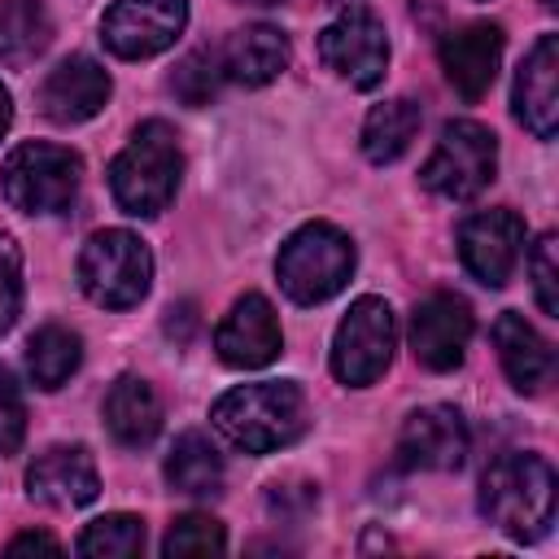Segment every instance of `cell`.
Here are the masks:
<instances>
[{
    "instance_id": "1",
    "label": "cell",
    "mask_w": 559,
    "mask_h": 559,
    "mask_svg": "<svg viewBox=\"0 0 559 559\" xmlns=\"http://www.w3.org/2000/svg\"><path fill=\"white\" fill-rule=\"evenodd\" d=\"M480 511L515 542H537L555 524V467L542 454H498L480 476Z\"/></svg>"
},
{
    "instance_id": "2",
    "label": "cell",
    "mask_w": 559,
    "mask_h": 559,
    "mask_svg": "<svg viewBox=\"0 0 559 559\" xmlns=\"http://www.w3.org/2000/svg\"><path fill=\"white\" fill-rule=\"evenodd\" d=\"M214 428L245 454H271L306 432V397L288 380H258L227 389L210 406Z\"/></svg>"
},
{
    "instance_id": "3",
    "label": "cell",
    "mask_w": 559,
    "mask_h": 559,
    "mask_svg": "<svg viewBox=\"0 0 559 559\" xmlns=\"http://www.w3.org/2000/svg\"><path fill=\"white\" fill-rule=\"evenodd\" d=\"M179 170H183V157H179V140L166 122H144L135 127L131 144L114 157L109 166V192L114 201L135 214V218H153L170 205L175 188H179Z\"/></svg>"
},
{
    "instance_id": "4",
    "label": "cell",
    "mask_w": 559,
    "mask_h": 559,
    "mask_svg": "<svg viewBox=\"0 0 559 559\" xmlns=\"http://www.w3.org/2000/svg\"><path fill=\"white\" fill-rule=\"evenodd\" d=\"M354 275V240L332 223L297 227L275 253V280L297 306L336 297Z\"/></svg>"
},
{
    "instance_id": "5",
    "label": "cell",
    "mask_w": 559,
    "mask_h": 559,
    "mask_svg": "<svg viewBox=\"0 0 559 559\" xmlns=\"http://www.w3.org/2000/svg\"><path fill=\"white\" fill-rule=\"evenodd\" d=\"M83 162L61 144H17L0 166V192L22 214H66L79 197Z\"/></svg>"
},
{
    "instance_id": "6",
    "label": "cell",
    "mask_w": 559,
    "mask_h": 559,
    "mask_svg": "<svg viewBox=\"0 0 559 559\" xmlns=\"http://www.w3.org/2000/svg\"><path fill=\"white\" fill-rule=\"evenodd\" d=\"M148 284H153V253L135 231L105 227L83 245V253H79V288L96 306L127 310L148 293Z\"/></svg>"
},
{
    "instance_id": "7",
    "label": "cell",
    "mask_w": 559,
    "mask_h": 559,
    "mask_svg": "<svg viewBox=\"0 0 559 559\" xmlns=\"http://www.w3.org/2000/svg\"><path fill=\"white\" fill-rule=\"evenodd\" d=\"M498 170V140L489 127L472 122V118H454L441 127L437 148L428 153L419 179L445 197V201H472L476 192H485V183Z\"/></svg>"
},
{
    "instance_id": "8",
    "label": "cell",
    "mask_w": 559,
    "mask_h": 559,
    "mask_svg": "<svg viewBox=\"0 0 559 559\" xmlns=\"http://www.w3.org/2000/svg\"><path fill=\"white\" fill-rule=\"evenodd\" d=\"M397 323L384 297H358L332 336V376L349 389H367L393 362Z\"/></svg>"
},
{
    "instance_id": "9",
    "label": "cell",
    "mask_w": 559,
    "mask_h": 559,
    "mask_svg": "<svg viewBox=\"0 0 559 559\" xmlns=\"http://www.w3.org/2000/svg\"><path fill=\"white\" fill-rule=\"evenodd\" d=\"M319 61L341 74L349 87H376L389 66V39L380 17L367 4H345L323 31H319Z\"/></svg>"
},
{
    "instance_id": "10",
    "label": "cell",
    "mask_w": 559,
    "mask_h": 559,
    "mask_svg": "<svg viewBox=\"0 0 559 559\" xmlns=\"http://www.w3.org/2000/svg\"><path fill=\"white\" fill-rule=\"evenodd\" d=\"M188 26V0H114L100 17V39L114 57L144 61L166 52Z\"/></svg>"
},
{
    "instance_id": "11",
    "label": "cell",
    "mask_w": 559,
    "mask_h": 559,
    "mask_svg": "<svg viewBox=\"0 0 559 559\" xmlns=\"http://www.w3.org/2000/svg\"><path fill=\"white\" fill-rule=\"evenodd\" d=\"M524 253V218L515 210H476L459 227V258L472 280L502 288Z\"/></svg>"
},
{
    "instance_id": "12",
    "label": "cell",
    "mask_w": 559,
    "mask_h": 559,
    "mask_svg": "<svg viewBox=\"0 0 559 559\" xmlns=\"http://www.w3.org/2000/svg\"><path fill=\"white\" fill-rule=\"evenodd\" d=\"M467 445H472L467 419L445 402L411 411L397 432V459L402 467H415V472H454L463 467Z\"/></svg>"
},
{
    "instance_id": "13",
    "label": "cell",
    "mask_w": 559,
    "mask_h": 559,
    "mask_svg": "<svg viewBox=\"0 0 559 559\" xmlns=\"http://www.w3.org/2000/svg\"><path fill=\"white\" fill-rule=\"evenodd\" d=\"M472 341V306L454 293H432L411 314V354L428 371H454Z\"/></svg>"
},
{
    "instance_id": "14",
    "label": "cell",
    "mask_w": 559,
    "mask_h": 559,
    "mask_svg": "<svg viewBox=\"0 0 559 559\" xmlns=\"http://www.w3.org/2000/svg\"><path fill=\"white\" fill-rule=\"evenodd\" d=\"M214 349L236 371H258V367L275 362L284 349V336H280V319H275L271 301L262 293L236 297L214 332Z\"/></svg>"
},
{
    "instance_id": "15",
    "label": "cell",
    "mask_w": 559,
    "mask_h": 559,
    "mask_svg": "<svg viewBox=\"0 0 559 559\" xmlns=\"http://www.w3.org/2000/svg\"><path fill=\"white\" fill-rule=\"evenodd\" d=\"M511 109L537 140H555L559 127V35H542L515 70Z\"/></svg>"
},
{
    "instance_id": "16",
    "label": "cell",
    "mask_w": 559,
    "mask_h": 559,
    "mask_svg": "<svg viewBox=\"0 0 559 559\" xmlns=\"http://www.w3.org/2000/svg\"><path fill=\"white\" fill-rule=\"evenodd\" d=\"M109 92H114V83H109V74H105L100 61H92V57H66L39 83V109H44V118H52L61 127H74V122L96 118L105 109Z\"/></svg>"
},
{
    "instance_id": "17",
    "label": "cell",
    "mask_w": 559,
    "mask_h": 559,
    "mask_svg": "<svg viewBox=\"0 0 559 559\" xmlns=\"http://www.w3.org/2000/svg\"><path fill=\"white\" fill-rule=\"evenodd\" d=\"M26 493L44 507H87L100 493L96 459L87 445H52L26 467Z\"/></svg>"
},
{
    "instance_id": "18",
    "label": "cell",
    "mask_w": 559,
    "mask_h": 559,
    "mask_svg": "<svg viewBox=\"0 0 559 559\" xmlns=\"http://www.w3.org/2000/svg\"><path fill=\"white\" fill-rule=\"evenodd\" d=\"M502 61V31L493 22H467L441 39V70L463 100H480Z\"/></svg>"
},
{
    "instance_id": "19",
    "label": "cell",
    "mask_w": 559,
    "mask_h": 559,
    "mask_svg": "<svg viewBox=\"0 0 559 559\" xmlns=\"http://www.w3.org/2000/svg\"><path fill=\"white\" fill-rule=\"evenodd\" d=\"M218 66H223V79H231L240 87H266L271 79H280L288 70V35L280 26L253 22L223 44Z\"/></svg>"
},
{
    "instance_id": "20",
    "label": "cell",
    "mask_w": 559,
    "mask_h": 559,
    "mask_svg": "<svg viewBox=\"0 0 559 559\" xmlns=\"http://www.w3.org/2000/svg\"><path fill=\"white\" fill-rule=\"evenodd\" d=\"M493 345H498V358H502V371L507 380L520 389V393H542L550 384V371H555V354L546 345V336L515 310H502L498 323H493Z\"/></svg>"
},
{
    "instance_id": "21",
    "label": "cell",
    "mask_w": 559,
    "mask_h": 559,
    "mask_svg": "<svg viewBox=\"0 0 559 559\" xmlns=\"http://www.w3.org/2000/svg\"><path fill=\"white\" fill-rule=\"evenodd\" d=\"M105 428L127 450L148 445L162 432V402H157L153 384L140 376H118L105 393Z\"/></svg>"
},
{
    "instance_id": "22",
    "label": "cell",
    "mask_w": 559,
    "mask_h": 559,
    "mask_svg": "<svg viewBox=\"0 0 559 559\" xmlns=\"http://www.w3.org/2000/svg\"><path fill=\"white\" fill-rule=\"evenodd\" d=\"M52 44V17L44 0H0V61L31 66Z\"/></svg>"
},
{
    "instance_id": "23",
    "label": "cell",
    "mask_w": 559,
    "mask_h": 559,
    "mask_svg": "<svg viewBox=\"0 0 559 559\" xmlns=\"http://www.w3.org/2000/svg\"><path fill=\"white\" fill-rule=\"evenodd\" d=\"M415 131H419V105L415 100L393 96V100L371 105V114L362 122V153H367V162H376V166L397 162L411 148Z\"/></svg>"
},
{
    "instance_id": "24",
    "label": "cell",
    "mask_w": 559,
    "mask_h": 559,
    "mask_svg": "<svg viewBox=\"0 0 559 559\" xmlns=\"http://www.w3.org/2000/svg\"><path fill=\"white\" fill-rule=\"evenodd\" d=\"M79 362H83V341L61 323H44L26 341V371L39 389H61L79 371Z\"/></svg>"
},
{
    "instance_id": "25",
    "label": "cell",
    "mask_w": 559,
    "mask_h": 559,
    "mask_svg": "<svg viewBox=\"0 0 559 559\" xmlns=\"http://www.w3.org/2000/svg\"><path fill=\"white\" fill-rule=\"evenodd\" d=\"M166 480H170L175 493H192V498L218 493V485H223V459L210 445V437L183 432L170 445V454H166Z\"/></svg>"
},
{
    "instance_id": "26",
    "label": "cell",
    "mask_w": 559,
    "mask_h": 559,
    "mask_svg": "<svg viewBox=\"0 0 559 559\" xmlns=\"http://www.w3.org/2000/svg\"><path fill=\"white\" fill-rule=\"evenodd\" d=\"M79 555H100V559H131L144 550V520L140 515H127V511H114V515H100L92 520L79 542H74Z\"/></svg>"
},
{
    "instance_id": "27",
    "label": "cell",
    "mask_w": 559,
    "mask_h": 559,
    "mask_svg": "<svg viewBox=\"0 0 559 559\" xmlns=\"http://www.w3.org/2000/svg\"><path fill=\"white\" fill-rule=\"evenodd\" d=\"M218 83H223V66H218V52H210V48L188 52V57L175 66V74H170V92H175L183 105H192V109L210 105V100L218 96Z\"/></svg>"
},
{
    "instance_id": "28",
    "label": "cell",
    "mask_w": 559,
    "mask_h": 559,
    "mask_svg": "<svg viewBox=\"0 0 559 559\" xmlns=\"http://www.w3.org/2000/svg\"><path fill=\"white\" fill-rule=\"evenodd\" d=\"M227 550V533L214 515H201V511H188L170 524L166 542H162V555H223Z\"/></svg>"
},
{
    "instance_id": "29",
    "label": "cell",
    "mask_w": 559,
    "mask_h": 559,
    "mask_svg": "<svg viewBox=\"0 0 559 559\" xmlns=\"http://www.w3.org/2000/svg\"><path fill=\"white\" fill-rule=\"evenodd\" d=\"M22 314V249L13 236L0 231V336Z\"/></svg>"
},
{
    "instance_id": "30",
    "label": "cell",
    "mask_w": 559,
    "mask_h": 559,
    "mask_svg": "<svg viewBox=\"0 0 559 559\" xmlns=\"http://www.w3.org/2000/svg\"><path fill=\"white\" fill-rule=\"evenodd\" d=\"M555 236H537L533 253H528V271H533V293H537V306L542 314H559V266H555Z\"/></svg>"
},
{
    "instance_id": "31",
    "label": "cell",
    "mask_w": 559,
    "mask_h": 559,
    "mask_svg": "<svg viewBox=\"0 0 559 559\" xmlns=\"http://www.w3.org/2000/svg\"><path fill=\"white\" fill-rule=\"evenodd\" d=\"M26 437V402L9 367H0V454H17Z\"/></svg>"
},
{
    "instance_id": "32",
    "label": "cell",
    "mask_w": 559,
    "mask_h": 559,
    "mask_svg": "<svg viewBox=\"0 0 559 559\" xmlns=\"http://www.w3.org/2000/svg\"><path fill=\"white\" fill-rule=\"evenodd\" d=\"M22 550H48V555H57L61 542L48 537V533H17V537L9 542V555H22Z\"/></svg>"
},
{
    "instance_id": "33",
    "label": "cell",
    "mask_w": 559,
    "mask_h": 559,
    "mask_svg": "<svg viewBox=\"0 0 559 559\" xmlns=\"http://www.w3.org/2000/svg\"><path fill=\"white\" fill-rule=\"evenodd\" d=\"M9 122H13V96H9V87L0 83V135L9 131Z\"/></svg>"
},
{
    "instance_id": "34",
    "label": "cell",
    "mask_w": 559,
    "mask_h": 559,
    "mask_svg": "<svg viewBox=\"0 0 559 559\" xmlns=\"http://www.w3.org/2000/svg\"><path fill=\"white\" fill-rule=\"evenodd\" d=\"M245 4H280V0H245Z\"/></svg>"
},
{
    "instance_id": "35",
    "label": "cell",
    "mask_w": 559,
    "mask_h": 559,
    "mask_svg": "<svg viewBox=\"0 0 559 559\" xmlns=\"http://www.w3.org/2000/svg\"><path fill=\"white\" fill-rule=\"evenodd\" d=\"M555 4H559V0H542V9H555Z\"/></svg>"
}]
</instances>
